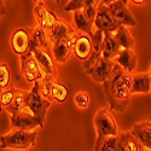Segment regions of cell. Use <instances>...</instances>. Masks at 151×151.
Returning a JSON list of instances; mask_svg holds the SVG:
<instances>
[{
  "mask_svg": "<svg viewBox=\"0 0 151 151\" xmlns=\"http://www.w3.org/2000/svg\"><path fill=\"white\" fill-rule=\"evenodd\" d=\"M94 127L97 131V138L117 137L120 134L116 120L106 108H100L94 115Z\"/></svg>",
  "mask_w": 151,
  "mask_h": 151,
  "instance_id": "obj_3",
  "label": "cell"
},
{
  "mask_svg": "<svg viewBox=\"0 0 151 151\" xmlns=\"http://www.w3.org/2000/svg\"><path fill=\"white\" fill-rule=\"evenodd\" d=\"M30 35L32 28L28 27H18L12 30L10 36V44L17 56H22L30 51Z\"/></svg>",
  "mask_w": 151,
  "mask_h": 151,
  "instance_id": "obj_10",
  "label": "cell"
},
{
  "mask_svg": "<svg viewBox=\"0 0 151 151\" xmlns=\"http://www.w3.org/2000/svg\"><path fill=\"white\" fill-rule=\"evenodd\" d=\"M131 3H133L134 5H143V4H145V1H143V0H132Z\"/></svg>",
  "mask_w": 151,
  "mask_h": 151,
  "instance_id": "obj_35",
  "label": "cell"
},
{
  "mask_svg": "<svg viewBox=\"0 0 151 151\" xmlns=\"http://www.w3.org/2000/svg\"><path fill=\"white\" fill-rule=\"evenodd\" d=\"M120 46L114 39L111 33H104V40H103V47H102V57L105 60H112L119 52Z\"/></svg>",
  "mask_w": 151,
  "mask_h": 151,
  "instance_id": "obj_22",
  "label": "cell"
},
{
  "mask_svg": "<svg viewBox=\"0 0 151 151\" xmlns=\"http://www.w3.org/2000/svg\"><path fill=\"white\" fill-rule=\"evenodd\" d=\"M27 93H28V91L17 90L16 96H15V99H14V102H12V104L7 109H5L9 112V115H15V114H17L18 111H21V110H23L24 108H26Z\"/></svg>",
  "mask_w": 151,
  "mask_h": 151,
  "instance_id": "obj_26",
  "label": "cell"
},
{
  "mask_svg": "<svg viewBox=\"0 0 151 151\" xmlns=\"http://www.w3.org/2000/svg\"><path fill=\"white\" fill-rule=\"evenodd\" d=\"M149 74H150V79H151V64H150V73Z\"/></svg>",
  "mask_w": 151,
  "mask_h": 151,
  "instance_id": "obj_37",
  "label": "cell"
},
{
  "mask_svg": "<svg viewBox=\"0 0 151 151\" xmlns=\"http://www.w3.org/2000/svg\"><path fill=\"white\" fill-rule=\"evenodd\" d=\"M50 100L45 99L39 91V83L35 82L33 88L27 93L26 98V109H28L34 116H36L41 121L42 124H45L46 121V114L48 108L51 106Z\"/></svg>",
  "mask_w": 151,
  "mask_h": 151,
  "instance_id": "obj_4",
  "label": "cell"
},
{
  "mask_svg": "<svg viewBox=\"0 0 151 151\" xmlns=\"http://www.w3.org/2000/svg\"><path fill=\"white\" fill-rule=\"evenodd\" d=\"M119 140L124 146L126 151H146L143 145L131 134V132H124L119 134Z\"/></svg>",
  "mask_w": 151,
  "mask_h": 151,
  "instance_id": "obj_24",
  "label": "cell"
},
{
  "mask_svg": "<svg viewBox=\"0 0 151 151\" xmlns=\"http://www.w3.org/2000/svg\"><path fill=\"white\" fill-rule=\"evenodd\" d=\"M109 11L114 18V21L119 24V26L123 27H135L137 21L135 17L132 15V12L127 7V1H121V0H116V1H105Z\"/></svg>",
  "mask_w": 151,
  "mask_h": 151,
  "instance_id": "obj_8",
  "label": "cell"
},
{
  "mask_svg": "<svg viewBox=\"0 0 151 151\" xmlns=\"http://www.w3.org/2000/svg\"><path fill=\"white\" fill-rule=\"evenodd\" d=\"M112 36H114V39L116 40L121 50H134L135 40L133 39V36L131 35L127 27L120 26L119 29L112 34Z\"/></svg>",
  "mask_w": 151,
  "mask_h": 151,
  "instance_id": "obj_21",
  "label": "cell"
},
{
  "mask_svg": "<svg viewBox=\"0 0 151 151\" xmlns=\"http://www.w3.org/2000/svg\"><path fill=\"white\" fill-rule=\"evenodd\" d=\"M151 92V79L149 73H135L131 78L132 94H147Z\"/></svg>",
  "mask_w": 151,
  "mask_h": 151,
  "instance_id": "obj_18",
  "label": "cell"
},
{
  "mask_svg": "<svg viewBox=\"0 0 151 151\" xmlns=\"http://www.w3.org/2000/svg\"><path fill=\"white\" fill-rule=\"evenodd\" d=\"M78 34H79V32L73 36L58 40L51 45V52H52V56H53L56 63H58V64H64V63L68 62V59L73 55V47H74V42H75V39H76Z\"/></svg>",
  "mask_w": 151,
  "mask_h": 151,
  "instance_id": "obj_11",
  "label": "cell"
},
{
  "mask_svg": "<svg viewBox=\"0 0 151 151\" xmlns=\"http://www.w3.org/2000/svg\"><path fill=\"white\" fill-rule=\"evenodd\" d=\"M131 134L139 142L146 151H151V122L143 121L133 126Z\"/></svg>",
  "mask_w": 151,
  "mask_h": 151,
  "instance_id": "obj_17",
  "label": "cell"
},
{
  "mask_svg": "<svg viewBox=\"0 0 151 151\" xmlns=\"http://www.w3.org/2000/svg\"><path fill=\"white\" fill-rule=\"evenodd\" d=\"M32 52L45 75L51 76V78H58L57 76V63L55 62L51 48H37V50H33Z\"/></svg>",
  "mask_w": 151,
  "mask_h": 151,
  "instance_id": "obj_12",
  "label": "cell"
},
{
  "mask_svg": "<svg viewBox=\"0 0 151 151\" xmlns=\"http://www.w3.org/2000/svg\"><path fill=\"white\" fill-rule=\"evenodd\" d=\"M92 45H93V51L96 53H102V47H103V40H104V33L99 30H93V34L91 35Z\"/></svg>",
  "mask_w": 151,
  "mask_h": 151,
  "instance_id": "obj_32",
  "label": "cell"
},
{
  "mask_svg": "<svg viewBox=\"0 0 151 151\" xmlns=\"http://www.w3.org/2000/svg\"><path fill=\"white\" fill-rule=\"evenodd\" d=\"M70 97L69 87L58 78H53L52 80V102L58 104H64L68 102Z\"/></svg>",
  "mask_w": 151,
  "mask_h": 151,
  "instance_id": "obj_19",
  "label": "cell"
},
{
  "mask_svg": "<svg viewBox=\"0 0 151 151\" xmlns=\"http://www.w3.org/2000/svg\"><path fill=\"white\" fill-rule=\"evenodd\" d=\"M119 27L120 26L112 18L106 3L99 1L97 6V14L94 17V22H93V30L114 34L119 29Z\"/></svg>",
  "mask_w": 151,
  "mask_h": 151,
  "instance_id": "obj_7",
  "label": "cell"
},
{
  "mask_svg": "<svg viewBox=\"0 0 151 151\" xmlns=\"http://www.w3.org/2000/svg\"><path fill=\"white\" fill-rule=\"evenodd\" d=\"M115 64L111 60H105L103 57H100L99 60L97 62V64L87 73V75L93 79V81L98 82V83H104L112 73Z\"/></svg>",
  "mask_w": 151,
  "mask_h": 151,
  "instance_id": "obj_14",
  "label": "cell"
},
{
  "mask_svg": "<svg viewBox=\"0 0 151 151\" xmlns=\"http://www.w3.org/2000/svg\"><path fill=\"white\" fill-rule=\"evenodd\" d=\"M73 21H74L75 29H76L78 32L85 33V34L90 35V36L93 34V22L87 18V16L83 14L82 10L74 12Z\"/></svg>",
  "mask_w": 151,
  "mask_h": 151,
  "instance_id": "obj_23",
  "label": "cell"
},
{
  "mask_svg": "<svg viewBox=\"0 0 151 151\" xmlns=\"http://www.w3.org/2000/svg\"><path fill=\"white\" fill-rule=\"evenodd\" d=\"M34 18L36 22V26L42 28L46 33L51 30L60 19V17L57 16L55 10L51 7H47L44 1H35Z\"/></svg>",
  "mask_w": 151,
  "mask_h": 151,
  "instance_id": "obj_6",
  "label": "cell"
},
{
  "mask_svg": "<svg viewBox=\"0 0 151 151\" xmlns=\"http://www.w3.org/2000/svg\"><path fill=\"white\" fill-rule=\"evenodd\" d=\"M98 4H99V0H86L85 6L82 9L83 14L87 16V18H88L90 21H92V22H94Z\"/></svg>",
  "mask_w": 151,
  "mask_h": 151,
  "instance_id": "obj_31",
  "label": "cell"
},
{
  "mask_svg": "<svg viewBox=\"0 0 151 151\" xmlns=\"http://www.w3.org/2000/svg\"><path fill=\"white\" fill-rule=\"evenodd\" d=\"M117 137H104L97 138L94 151H117Z\"/></svg>",
  "mask_w": 151,
  "mask_h": 151,
  "instance_id": "obj_25",
  "label": "cell"
},
{
  "mask_svg": "<svg viewBox=\"0 0 151 151\" xmlns=\"http://www.w3.org/2000/svg\"><path fill=\"white\" fill-rule=\"evenodd\" d=\"M111 62L126 70L128 74H133L137 69L138 58L134 50H120V52L112 58Z\"/></svg>",
  "mask_w": 151,
  "mask_h": 151,
  "instance_id": "obj_16",
  "label": "cell"
},
{
  "mask_svg": "<svg viewBox=\"0 0 151 151\" xmlns=\"http://www.w3.org/2000/svg\"><path fill=\"white\" fill-rule=\"evenodd\" d=\"M0 64H1V62H0Z\"/></svg>",
  "mask_w": 151,
  "mask_h": 151,
  "instance_id": "obj_38",
  "label": "cell"
},
{
  "mask_svg": "<svg viewBox=\"0 0 151 151\" xmlns=\"http://www.w3.org/2000/svg\"><path fill=\"white\" fill-rule=\"evenodd\" d=\"M5 14H6V6H5L4 1H0V21L5 16Z\"/></svg>",
  "mask_w": 151,
  "mask_h": 151,
  "instance_id": "obj_34",
  "label": "cell"
},
{
  "mask_svg": "<svg viewBox=\"0 0 151 151\" xmlns=\"http://www.w3.org/2000/svg\"><path fill=\"white\" fill-rule=\"evenodd\" d=\"M11 85V73L7 63L1 62L0 64V91H3Z\"/></svg>",
  "mask_w": 151,
  "mask_h": 151,
  "instance_id": "obj_30",
  "label": "cell"
},
{
  "mask_svg": "<svg viewBox=\"0 0 151 151\" xmlns=\"http://www.w3.org/2000/svg\"><path fill=\"white\" fill-rule=\"evenodd\" d=\"M0 92H1V91H0ZM3 109H4V108H3V105H1V103H0V114H1V111H3Z\"/></svg>",
  "mask_w": 151,
  "mask_h": 151,
  "instance_id": "obj_36",
  "label": "cell"
},
{
  "mask_svg": "<svg viewBox=\"0 0 151 151\" xmlns=\"http://www.w3.org/2000/svg\"><path fill=\"white\" fill-rule=\"evenodd\" d=\"M74 103L80 110H86L90 106L91 103V96L86 91H79L74 96Z\"/></svg>",
  "mask_w": 151,
  "mask_h": 151,
  "instance_id": "obj_29",
  "label": "cell"
},
{
  "mask_svg": "<svg viewBox=\"0 0 151 151\" xmlns=\"http://www.w3.org/2000/svg\"><path fill=\"white\" fill-rule=\"evenodd\" d=\"M92 51H93V45H92L91 36L85 34V33H80L79 32L76 39H75V42H74L73 55L78 59L85 62L87 58L91 56Z\"/></svg>",
  "mask_w": 151,
  "mask_h": 151,
  "instance_id": "obj_13",
  "label": "cell"
},
{
  "mask_svg": "<svg viewBox=\"0 0 151 151\" xmlns=\"http://www.w3.org/2000/svg\"><path fill=\"white\" fill-rule=\"evenodd\" d=\"M19 67H21V74L26 79L28 83H35L41 81L46 75L41 70V68L37 64V62L33 55L32 51H28L19 57Z\"/></svg>",
  "mask_w": 151,
  "mask_h": 151,
  "instance_id": "obj_5",
  "label": "cell"
},
{
  "mask_svg": "<svg viewBox=\"0 0 151 151\" xmlns=\"http://www.w3.org/2000/svg\"><path fill=\"white\" fill-rule=\"evenodd\" d=\"M131 78L132 74H128L115 64L110 78L104 83H102L110 109L117 112H123L127 110L132 96Z\"/></svg>",
  "mask_w": 151,
  "mask_h": 151,
  "instance_id": "obj_1",
  "label": "cell"
},
{
  "mask_svg": "<svg viewBox=\"0 0 151 151\" xmlns=\"http://www.w3.org/2000/svg\"><path fill=\"white\" fill-rule=\"evenodd\" d=\"M18 88H16L15 86H12L10 85L7 88L3 90L1 92H0V103H1L3 108L4 109H7L12 102H14V99H15V96H16V92H17Z\"/></svg>",
  "mask_w": 151,
  "mask_h": 151,
  "instance_id": "obj_27",
  "label": "cell"
},
{
  "mask_svg": "<svg viewBox=\"0 0 151 151\" xmlns=\"http://www.w3.org/2000/svg\"><path fill=\"white\" fill-rule=\"evenodd\" d=\"M85 3H86V0H71V1H69L64 10L67 12H75V11H80L83 9L85 6Z\"/></svg>",
  "mask_w": 151,
  "mask_h": 151,
  "instance_id": "obj_33",
  "label": "cell"
},
{
  "mask_svg": "<svg viewBox=\"0 0 151 151\" xmlns=\"http://www.w3.org/2000/svg\"><path fill=\"white\" fill-rule=\"evenodd\" d=\"M52 80H53V78L47 76V75H46V76L41 81L37 82V83H39L40 94L45 99L50 100V102H52Z\"/></svg>",
  "mask_w": 151,
  "mask_h": 151,
  "instance_id": "obj_28",
  "label": "cell"
},
{
  "mask_svg": "<svg viewBox=\"0 0 151 151\" xmlns=\"http://www.w3.org/2000/svg\"><path fill=\"white\" fill-rule=\"evenodd\" d=\"M76 33L78 30L75 29V27H73L65 19L60 18L56 26L50 32H47V37H48L50 45H52L53 42L62 40V39H65V37H69V36H73Z\"/></svg>",
  "mask_w": 151,
  "mask_h": 151,
  "instance_id": "obj_15",
  "label": "cell"
},
{
  "mask_svg": "<svg viewBox=\"0 0 151 151\" xmlns=\"http://www.w3.org/2000/svg\"><path fill=\"white\" fill-rule=\"evenodd\" d=\"M37 48H51V45H50V41H48L47 33L42 28L35 26L34 28H32L30 51Z\"/></svg>",
  "mask_w": 151,
  "mask_h": 151,
  "instance_id": "obj_20",
  "label": "cell"
},
{
  "mask_svg": "<svg viewBox=\"0 0 151 151\" xmlns=\"http://www.w3.org/2000/svg\"><path fill=\"white\" fill-rule=\"evenodd\" d=\"M37 131L11 129L9 133L0 137V149L27 150L35 145L37 139Z\"/></svg>",
  "mask_w": 151,
  "mask_h": 151,
  "instance_id": "obj_2",
  "label": "cell"
},
{
  "mask_svg": "<svg viewBox=\"0 0 151 151\" xmlns=\"http://www.w3.org/2000/svg\"><path fill=\"white\" fill-rule=\"evenodd\" d=\"M10 123L12 129L35 131V128H44L41 121L26 108L15 115H10Z\"/></svg>",
  "mask_w": 151,
  "mask_h": 151,
  "instance_id": "obj_9",
  "label": "cell"
}]
</instances>
